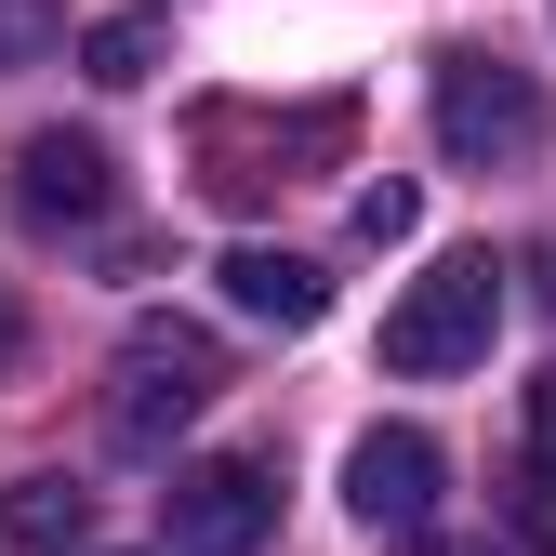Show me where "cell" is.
<instances>
[{
  "label": "cell",
  "instance_id": "cell-1",
  "mask_svg": "<svg viewBox=\"0 0 556 556\" xmlns=\"http://www.w3.org/2000/svg\"><path fill=\"white\" fill-rule=\"evenodd\" d=\"M226 384V344L199 318H132L119 331V384H106V438L119 451H173V425H199Z\"/></svg>",
  "mask_w": 556,
  "mask_h": 556
},
{
  "label": "cell",
  "instance_id": "cell-2",
  "mask_svg": "<svg viewBox=\"0 0 556 556\" xmlns=\"http://www.w3.org/2000/svg\"><path fill=\"white\" fill-rule=\"evenodd\" d=\"M491 331H504V265H491V252H451V265H425V278L384 305V371H410V384L477 371Z\"/></svg>",
  "mask_w": 556,
  "mask_h": 556
},
{
  "label": "cell",
  "instance_id": "cell-3",
  "mask_svg": "<svg viewBox=\"0 0 556 556\" xmlns=\"http://www.w3.org/2000/svg\"><path fill=\"white\" fill-rule=\"evenodd\" d=\"M543 132H556V106H543L530 66H504V53H451V66H438V147H451L464 173L543 160Z\"/></svg>",
  "mask_w": 556,
  "mask_h": 556
},
{
  "label": "cell",
  "instance_id": "cell-4",
  "mask_svg": "<svg viewBox=\"0 0 556 556\" xmlns=\"http://www.w3.org/2000/svg\"><path fill=\"white\" fill-rule=\"evenodd\" d=\"M265 530H278V477L252 451L173 464V491H160V543L173 556H265Z\"/></svg>",
  "mask_w": 556,
  "mask_h": 556
},
{
  "label": "cell",
  "instance_id": "cell-5",
  "mask_svg": "<svg viewBox=\"0 0 556 556\" xmlns=\"http://www.w3.org/2000/svg\"><path fill=\"white\" fill-rule=\"evenodd\" d=\"M438 438L425 425H371L358 451H344V504H358V530H384V543H438Z\"/></svg>",
  "mask_w": 556,
  "mask_h": 556
},
{
  "label": "cell",
  "instance_id": "cell-6",
  "mask_svg": "<svg viewBox=\"0 0 556 556\" xmlns=\"http://www.w3.org/2000/svg\"><path fill=\"white\" fill-rule=\"evenodd\" d=\"M106 199H119V160H106V132H14V226H106Z\"/></svg>",
  "mask_w": 556,
  "mask_h": 556
},
{
  "label": "cell",
  "instance_id": "cell-7",
  "mask_svg": "<svg viewBox=\"0 0 556 556\" xmlns=\"http://www.w3.org/2000/svg\"><path fill=\"white\" fill-rule=\"evenodd\" d=\"M318 147H344V106H305V119H239V106H213L199 119V186L213 199H265V186H292L278 160H318Z\"/></svg>",
  "mask_w": 556,
  "mask_h": 556
},
{
  "label": "cell",
  "instance_id": "cell-8",
  "mask_svg": "<svg viewBox=\"0 0 556 556\" xmlns=\"http://www.w3.org/2000/svg\"><path fill=\"white\" fill-rule=\"evenodd\" d=\"M226 305H239V318H278V331H318V318H331V278H318L305 252H265V239H252V252H226Z\"/></svg>",
  "mask_w": 556,
  "mask_h": 556
},
{
  "label": "cell",
  "instance_id": "cell-9",
  "mask_svg": "<svg viewBox=\"0 0 556 556\" xmlns=\"http://www.w3.org/2000/svg\"><path fill=\"white\" fill-rule=\"evenodd\" d=\"M0 543H14V556H80V543H93V491H66V477H14V491H0Z\"/></svg>",
  "mask_w": 556,
  "mask_h": 556
},
{
  "label": "cell",
  "instance_id": "cell-10",
  "mask_svg": "<svg viewBox=\"0 0 556 556\" xmlns=\"http://www.w3.org/2000/svg\"><path fill=\"white\" fill-rule=\"evenodd\" d=\"M80 66H93L106 93H132V80L160 66V27H132V14H119V27H93V40H80Z\"/></svg>",
  "mask_w": 556,
  "mask_h": 556
},
{
  "label": "cell",
  "instance_id": "cell-11",
  "mask_svg": "<svg viewBox=\"0 0 556 556\" xmlns=\"http://www.w3.org/2000/svg\"><path fill=\"white\" fill-rule=\"evenodd\" d=\"M53 40H66L53 0H0V66H27V53H53Z\"/></svg>",
  "mask_w": 556,
  "mask_h": 556
},
{
  "label": "cell",
  "instance_id": "cell-12",
  "mask_svg": "<svg viewBox=\"0 0 556 556\" xmlns=\"http://www.w3.org/2000/svg\"><path fill=\"white\" fill-rule=\"evenodd\" d=\"M410 213H425V199H410L397 173H384V186H358V239H371V252H384V239H410Z\"/></svg>",
  "mask_w": 556,
  "mask_h": 556
},
{
  "label": "cell",
  "instance_id": "cell-13",
  "mask_svg": "<svg viewBox=\"0 0 556 556\" xmlns=\"http://www.w3.org/2000/svg\"><path fill=\"white\" fill-rule=\"evenodd\" d=\"M530 477H556V371L530 384Z\"/></svg>",
  "mask_w": 556,
  "mask_h": 556
},
{
  "label": "cell",
  "instance_id": "cell-14",
  "mask_svg": "<svg viewBox=\"0 0 556 556\" xmlns=\"http://www.w3.org/2000/svg\"><path fill=\"white\" fill-rule=\"evenodd\" d=\"M517 530H530V543H556V477H517Z\"/></svg>",
  "mask_w": 556,
  "mask_h": 556
},
{
  "label": "cell",
  "instance_id": "cell-15",
  "mask_svg": "<svg viewBox=\"0 0 556 556\" xmlns=\"http://www.w3.org/2000/svg\"><path fill=\"white\" fill-rule=\"evenodd\" d=\"M27 358V318H14V292H0V371H14Z\"/></svg>",
  "mask_w": 556,
  "mask_h": 556
},
{
  "label": "cell",
  "instance_id": "cell-16",
  "mask_svg": "<svg viewBox=\"0 0 556 556\" xmlns=\"http://www.w3.org/2000/svg\"><path fill=\"white\" fill-rule=\"evenodd\" d=\"M410 556H504V543H410Z\"/></svg>",
  "mask_w": 556,
  "mask_h": 556
}]
</instances>
